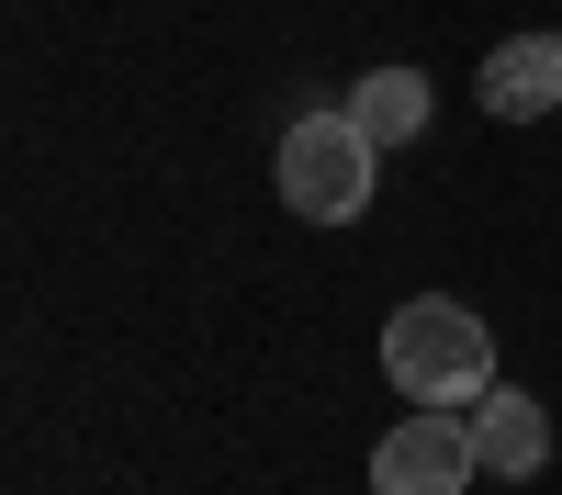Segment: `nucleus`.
<instances>
[{
    "mask_svg": "<svg viewBox=\"0 0 562 495\" xmlns=\"http://www.w3.org/2000/svg\"><path fill=\"white\" fill-rule=\"evenodd\" d=\"M383 383L405 405H484L495 394V338H484V315L473 304H450V293H416L383 315Z\"/></svg>",
    "mask_w": 562,
    "mask_h": 495,
    "instance_id": "1",
    "label": "nucleus"
},
{
    "mask_svg": "<svg viewBox=\"0 0 562 495\" xmlns=\"http://www.w3.org/2000/svg\"><path fill=\"white\" fill-rule=\"evenodd\" d=\"M371 169H383V147H371V135L349 124V102H338V113L281 124V158H270L281 203H293L304 225H349V214L371 203Z\"/></svg>",
    "mask_w": 562,
    "mask_h": 495,
    "instance_id": "2",
    "label": "nucleus"
},
{
    "mask_svg": "<svg viewBox=\"0 0 562 495\" xmlns=\"http://www.w3.org/2000/svg\"><path fill=\"white\" fill-rule=\"evenodd\" d=\"M484 473L473 450V405H416V417L371 450V495H461Z\"/></svg>",
    "mask_w": 562,
    "mask_h": 495,
    "instance_id": "3",
    "label": "nucleus"
},
{
    "mask_svg": "<svg viewBox=\"0 0 562 495\" xmlns=\"http://www.w3.org/2000/svg\"><path fill=\"white\" fill-rule=\"evenodd\" d=\"M484 113H506V124L562 113V34H506L495 45L484 57Z\"/></svg>",
    "mask_w": 562,
    "mask_h": 495,
    "instance_id": "4",
    "label": "nucleus"
},
{
    "mask_svg": "<svg viewBox=\"0 0 562 495\" xmlns=\"http://www.w3.org/2000/svg\"><path fill=\"white\" fill-rule=\"evenodd\" d=\"M473 450H484V473H506V484H529L540 462H551V417L518 394V383H495L484 405H473Z\"/></svg>",
    "mask_w": 562,
    "mask_h": 495,
    "instance_id": "5",
    "label": "nucleus"
},
{
    "mask_svg": "<svg viewBox=\"0 0 562 495\" xmlns=\"http://www.w3.org/2000/svg\"><path fill=\"white\" fill-rule=\"evenodd\" d=\"M428 79H416V68H371L360 90H349V124L371 135V147H416V135H428Z\"/></svg>",
    "mask_w": 562,
    "mask_h": 495,
    "instance_id": "6",
    "label": "nucleus"
}]
</instances>
